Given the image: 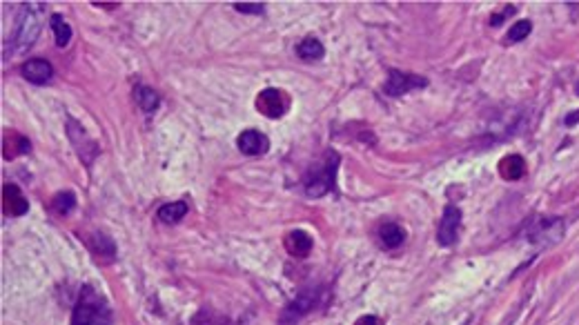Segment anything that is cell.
<instances>
[{
    "label": "cell",
    "mask_w": 579,
    "mask_h": 325,
    "mask_svg": "<svg viewBox=\"0 0 579 325\" xmlns=\"http://www.w3.org/2000/svg\"><path fill=\"white\" fill-rule=\"evenodd\" d=\"M426 85H428V81L424 76L408 74V72H401V70H390L388 72V78H386L383 92L388 96H392V98H399V96H406V94H410L415 90H421V87H426Z\"/></svg>",
    "instance_id": "5b68a950"
},
{
    "label": "cell",
    "mask_w": 579,
    "mask_h": 325,
    "mask_svg": "<svg viewBox=\"0 0 579 325\" xmlns=\"http://www.w3.org/2000/svg\"><path fill=\"white\" fill-rule=\"evenodd\" d=\"M89 245H92V252L96 254V259H105V261H112L116 256V245L114 241L109 239L107 234L103 232H96L92 239H89Z\"/></svg>",
    "instance_id": "ac0fdd59"
},
{
    "label": "cell",
    "mask_w": 579,
    "mask_h": 325,
    "mask_svg": "<svg viewBox=\"0 0 579 325\" xmlns=\"http://www.w3.org/2000/svg\"><path fill=\"white\" fill-rule=\"evenodd\" d=\"M187 214V203L176 201V203H165L163 208H158L156 216L163 223H178Z\"/></svg>",
    "instance_id": "ffe728a7"
},
{
    "label": "cell",
    "mask_w": 579,
    "mask_h": 325,
    "mask_svg": "<svg viewBox=\"0 0 579 325\" xmlns=\"http://www.w3.org/2000/svg\"><path fill=\"white\" fill-rule=\"evenodd\" d=\"M96 7H107V9H114V7H118L116 3H94Z\"/></svg>",
    "instance_id": "83f0119b"
},
{
    "label": "cell",
    "mask_w": 579,
    "mask_h": 325,
    "mask_svg": "<svg viewBox=\"0 0 579 325\" xmlns=\"http://www.w3.org/2000/svg\"><path fill=\"white\" fill-rule=\"evenodd\" d=\"M404 241H406V230L399 223H383L379 228V243L386 250H397L399 245H404Z\"/></svg>",
    "instance_id": "5bb4252c"
},
{
    "label": "cell",
    "mask_w": 579,
    "mask_h": 325,
    "mask_svg": "<svg viewBox=\"0 0 579 325\" xmlns=\"http://www.w3.org/2000/svg\"><path fill=\"white\" fill-rule=\"evenodd\" d=\"M236 147L241 150L245 156H261L269 150V141L267 136H263L256 130H245L241 132V136L236 139Z\"/></svg>",
    "instance_id": "8fae6325"
},
{
    "label": "cell",
    "mask_w": 579,
    "mask_h": 325,
    "mask_svg": "<svg viewBox=\"0 0 579 325\" xmlns=\"http://www.w3.org/2000/svg\"><path fill=\"white\" fill-rule=\"evenodd\" d=\"M290 96L283 90H276V87H267V90L258 92L256 96V110L261 112L265 118H281L287 114L290 110Z\"/></svg>",
    "instance_id": "277c9868"
},
{
    "label": "cell",
    "mask_w": 579,
    "mask_h": 325,
    "mask_svg": "<svg viewBox=\"0 0 579 325\" xmlns=\"http://www.w3.org/2000/svg\"><path fill=\"white\" fill-rule=\"evenodd\" d=\"M3 147H5L3 156H5L7 161H12V159H16V156L29 154V147H32V143H29L21 132H7Z\"/></svg>",
    "instance_id": "2e32d148"
},
{
    "label": "cell",
    "mask_w": 579,
    "mask_h": 325,
    "mask_svg": "<svg viewBox=\"0 0 579 325\" xmlns=\"http://www.w3.org/2000/svg\"><path fill=\"white\" fill-rule=\"evenodd\" d=\"M319 294H321V292H319L316 288H314V290H303V292H298L296 297L285 305L281 323H283V325H292V323H296L298 319H303L307 312H312V310L316 308V303H319Z\"/></svg>",
    "instance_id": "ba28073f"
},
{
    "label": "cell",
    "mask_w": 579,
    "mask_h": 325,
    "mask_svg": "<svg viewBox=\"0 0 579 325\" xmlns=\"http://www.w3.org/2000/svg\"><path fill=\"white\" fill-rule=\"evenodd\" d=\"M3 212L7 216H25L29 212V203L23 196L21 187L14 183H7L3 187Z\"/></svg>",
    "instance_id": "30bf717a"
},
{
    "label": "cell",
    "mask_w": 579,
    "mask_h": 325,
    "mask_svg": "<svg viewBox=\"0 0 579 325\" xmlns=\"http://www.w3.org/2000/svg\"><path fill=\"white\" fill-rule=\"evenodd\" d=\"M575 92H577V96H579V81H577V85H575Z\"/></svg>",
    "instance_id": "f1b7e54d"
},
{
    "label": "cell",
    "mask_w": 579,
    "mask_h": 325,
    "mask_svg": "<svg viewBox=\"0 0 579 325\" xmlns=\"http://www.w3.org/2000/svg\"><path fill=\"white\" fill-rule=\"evenodd\" d=\"M312 245H314V239L305 230H292L285 236V250L292 256H298V259H303V256L310 254Z\"/></svg>",
    "instance_id": "4fadbf2b"
},
{
    "label": "cell",
    "mask_w": 579,
    "mask_h": 325,
    "mask_svg": "<svg viewBox=\"0 0 579 325\" xmlns=\"http://www.w3.org/2000/svg\"><path fill=\"white\" fill-rule=\"evenodd\" d=\"M234 9L241 14H263L261 3H234Z\"/></svg>",
    "instance_id": "cb8c5ba5"
},
{
    "label": "cell",
    "mask_w": 579,
    "mask_h": 325,
    "mask_svg": "<svg viewBox=\"0 0 579 325\" xmlns=\"http://www.w3.org/2000/svg\"><path fill=\"white\" fill-rule=\"evenodd\" d=\"M533 32V23L531 21H519L515 23L511 29H508V36H506V43H519L524 41V38Z\"/></svg>",
    "instance_id": "603a6c76"
},
{
    "label": "cell",
    "mask_w": 579,
    "mask_h": 325,
    "mask_svg": "<svg viewBox=\"0 0 579 325\" xmlns=\"http://www.w3.org/2000/svg\"><path fill=\"white\" fill-rule=\"evenodd\" d=\"M511 14H515V7H513V5H511V9H506V12H504V14H499V16H493V18H491V25H495V27H497L499 23H502V21H504V18H506V16H511Z\"/></svg>",
    "instance_id": "d4e9b609"
},
{
    "label": "cell",
    "mask_w": 579,
    "mask_h": 325,
    "mask_svg": "<svg viewBox=\"0 0 579 325\" xmlns=\"http://www.w3.org/2000/svg\"><path fill=\"white\" fill-rule=\"evenodd\" d=\"M52 208L58 216H67V214H72L76 210V196L74 192H61V194H56L54 196V201H52Z\"/></svg>",
    "instance_id": "7402d4cb"
},
{
    "label": "cell",
    "mask_w": 579,
    "mask_h": 325,
    "mask_svg": "<svg viewBox=\"0 0 579 325\" xmlns=\"http://www.w3.org/2000/svg\"><path fill=\"white\" fill-rule=\"evenodd\" d=\"M134 98H136V103L138 107H141L143 112L147 114H152L158 110V105H161V96H158L152 87H145V85H138L136 90H134Z\"/></svg>",
    "instance_id": "d6986e66"
},
{
    "label": "cell",
    "mask_w": 579,
    "mask_h": 325,
    "mask_svg": "<svg viewBox=\"0 0 579 325\" xmlns=\"http://www.w3.org/2000/svg\"><path fill=\"white\" fill-rule=\"evenodd\" d=\"M499 174L504 181H519L526 174V161L519 154H508L499 163Z\"/></svg>",
    "instance_id": "9a60e30c"
},
{
    "label": "cell",
    "mask_w": 579,
    "mask_h": 325,
    "mask_svg": "<svg viewBox=\"0 0 579 325\" xmlns=\"http://www.w3.org/2000/svg\"><path fill=\"white\" fill-rule=\"evenodd\" d=\"M21 72H23V76L27 78L29 83L45 85V83L52 81L54 67H52V63H49V61H45V58H32V61H27L21 67Z\"/></svg>",
    "instance_id": "7c38bea8"
},
{
    "label": "cell",
    "mask_w": 579,
    "mask_h": 325,
    "mask_svg": "<svg viewBox=\"0 0 579 325\" xmlns=\"http://www.w3.org/2000/svg\"><path fill=\"white\" fill-rule=\"evenodd\" d=\"M41 23H43V5L41 3L21 5L18 16H16L14 34L5 45V58H7V54H16V52H23V49L32 47L36 43V38L41 36V29H43Z\"/></svg>",
    "instance_id": "6da1fadb"
},
{
    "label": "cell",
    "mask_w": 579,
    "mask_h": 325,
    "mask_svg": "<svg viewBox=\"0 0 579 325\" xmlns=\"http://www.w3.org/2000/svg\"><path fill=\"white\" fill-rule=\"evenodd\" d=\"M296 54H298V58H303V61L312 63V61H321V58L325 56V49H323V45H321L319 38L307 36V38H303L301 43H298Z\"/></svg>",
    "instance_id": "e0dca14e"
},
{
    "label": "cell",
    "mask_w": 579,
    "mask_h": 325,
    "mask_svg": "<svg viewBox=\"0 0 579 325\" xmlns=\"http://www.w3.org/2000/svg\"><path fill=\"white\" fill-rule=\"evenodd\" d=\"M459 230H462V210L457 205L448 203L444 208L442 221H439V230H437V243L448 248V245H455L459 239Z\"/></svg>",
    "instance_id": "9c48e42d"
},
{
    "label": "cell",
    "mask_w": 579,
    "mask_h": 325,
    "mask_svg": "<svg viewBox=\"0 0 579 325\" xmlns=\"http://www.w3.org/2000/svg\"><path fill=\"white\" fill-rule=\"evenodd\" d=\"M67 136H69V141H72V145L76 147L78 159H81L87 167L92 165L98 156V145L87 136L85 127L81 123H76L74 118H67Z\"/></svg>",
    "instance_id": "8992f818"
},
{
    "label": "cell",
    "mask_w": 579,
    "mask_h": 325,
    "mask_svg": "<svg viewBox=\"0 0 579 325\" xmlns=\"http://www.w3.org/2000/svg\"><path fill=\"white\" fill-rule=\"evenodd\" d=\"M577 121H579V112H573V116H566V121H564V123H566L568 127H571V125H575Z\"/></svg>",
    "instance_id": "4316f807"
},
{
    "label": "cell",
    "mask_w": 579,
    "mask_h": 325,
    "mask_svg": "<svg viewBox=\"0 0 579 325\" xmlns=\"http://www.w3.org/2000/svg\"><path fill=\"white\" fill-rule=\"evenodd\" d=\"M114 314L105 297H101L92 285H83L72 312V325H112Z\"/></svg>",
    "instance_id": "7a4b0ae2"
},
{
    "label": "cell",
    "mask_w": 579,
    "mask_h": 325,
    "mask_svg": "<svg viewBox=\"0 0 579 325\" xmlns=\"http://www.w3.org/2000/svg\"><path fill=\"white\" fill-rule=\"evenodd\" d=\"M564 236V221L562 219H537L531 228H528V241L537 245H548L557 243Z\"/></svg>",
    "instance_id": "52a82bcc"
},
{
    "label": "cell",
    "mask_w": 579,
    "mask_h": 325,
    "mask_svg": "<svg viewBox=\"0 0 579 325\" xmlns=\"http://www.w3.org/2000/svg\"><path fill=\"white\" fill-rule=\"evenodd\" d=\"M49 23H52V29H54V36H56V45L58 47H67L69 41H72V27L67 25V21L61 16V14H52V18H49Z\"/></svg>",
    "instance_id": "44dd1931"
},
{
    "label": "cell",
    "mask_w": 579,
    "mask_h": 325,
    "mask_svg": "<svg viewBox=\"0 0 579 325\" xmlns=\"http://www.w3.org/2000/svg\"><path fill=\"white\" fill-rule=\"evenodd\" d=\"M339 165H341V156L330 150L323 156L321 165H314L307 170L305 179H303V190L310 199H321V196L330 194L334 190Z\"/></svg>",
    "instance_id": "3957f363"
},
{
    "label": "cell",
    "mask_w": 579,
    "mask_h": 325,
    "mask_svg": "<svg viewBox=\"0 0 579 325\" xmlns=\"http://www.w3.org/2000/svg\"><path fill=\"white\" fill-rule=\"evenodd\" d=\"M354 325H381V321H379L377 317H370V314H368V317H361Z\"/></svg>",
    "instance_id": "484cf974"
}]
</instances>
